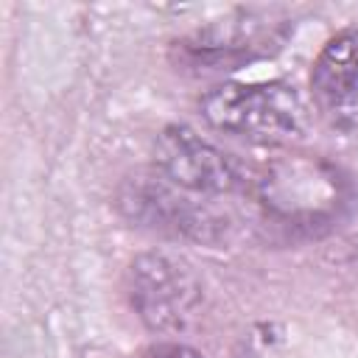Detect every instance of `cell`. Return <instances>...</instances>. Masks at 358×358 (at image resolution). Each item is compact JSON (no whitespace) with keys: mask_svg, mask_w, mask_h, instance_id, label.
I'll return each instance as SVG.
<instances>
[{"mask_svg":"<svg viewBox=\"0 0 358 358\" xmlns=\"http://www.w3.org/2000/svg\"><path fill=\"white\" fill-rule=\"evenodd\" d=\"M257 201L280 227L313 232L338 221L350 201L347 179L336 165L319 157H282L255 179Z\"/></svg>","mask_w":358,"mask_h":358,"instance_id":"obj_1","label":"cell"},{"mask_svg":"<svg viewBox=\"0 0 358 358\" xmlns=\"http://www.w3.org/2000/svg\"><path fill=\"white\" fill-rule=\"evenodd\" d=\"M199 106L213 129L263 145H282L305 126V106L282 81L218 84L201 95Z\"/></svg>","mask_w":358,"mask_h":358,"instance_id":"obj_2","label":"cell"},{"mask_svg":"<svg viewBox=\"0 0 358 358\" xmlns=\"http://www.w3.org/2000/svg\"><path fill=\"white\" fill-rule=\"evenodd\" d=\"M129 299L148 330L179 333L199 316L204 288L182 257L143 252L129 266Z\"/></svg>","mask_w":358,"mask_h":358,"instance_id":"obj_3","label":"cell"},{"mask_svg":"<svg viewBox=\"0 0 358 358\" xmlns=\"http://www.w3.org/2000/svg\"><path fill=\"white\" fill-rule=\"evenodd\" d=\"M117 207L131 224L168 238L215 243L227 229V221L221 215L193 201L185 190L173 187L157 171L129 176L117 190Z\"/></svg>","mask_w":358,"mask_h":358,"instance_id":"obj_4","label":"cell"},{"mask_svg":"<svg viewBox=\"0 0 358 358\" xmlns=\"http://www.w3.org/2000/svg\"><path fill=\"white\" fill-rule=\"evenodd\" d=\"M154 171L193 196H227L249 185L246 168L187 126H168L154 143Z\"/></svg>","mask_w":358,"mask_h":358,"instance_id":"obj_5","label":"cell"},{"mask_svg":"<svg viewBox=\"0 0 358 358\" xmlns=\"http://www.w3.org/2000/svg\"><path fill=\"white\" fill-rule=\"evenodd\" d=\"M310 90L330 120H344L358 103V31H341L319 50Z\"/></svg>","mask_w":358,"mask_h":358,"instance_id":"obj_6","label":"cell"},{"mask_svg":"<svg viewBox=\"0 0 358 358\" xmlns=\"http://www.w3.org/2000/svg\"><path fill=\"white\" fill-rule=\"evenodd\" d=\"M271 42H274V28L257 22H218L196 34L190 42H185L182 53L196 67L201 64L210 70H221L243 59L249 62L255 56L268 53Z\"/></svg>","mask_w":358,"mask_h":358,"instance_id":"obj_7","label":"cell"},{"mask_svg":"<svg viewBox=\"0 0 358 358\" xmlns=\"http://www.w3.org/2000/svg\"><path fill=\"white\" fill-rule=\"evenodd\" d=\"M154 358H204V355H201L199 350L187 347V344H168V347L157 350Z\"/></svg>","mask_w":358,"mask_h":358,"instance_id":"obj_8","label":"cell"}]
</instances>
